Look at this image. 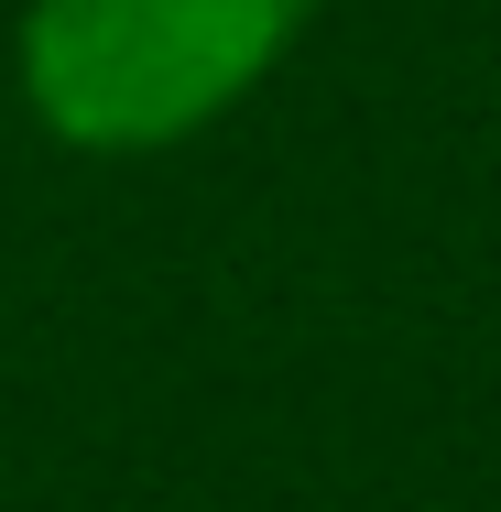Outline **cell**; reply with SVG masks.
Segmentation results:
<instances>
[{"instance_id": "1", "label": "cell", "mask_w": 501, "mask_h": 512, "mask_svg": "<svg viewBox=\"0 0 501 512\" xmlns=\"http://www.w3.org/2000/svg\"><path fill=\"white\" fill-rule=\"evenodd\" d=\"M316 0H33L22 99L77 153H153L240 99Z\"/></svg>"}]
</instances>
